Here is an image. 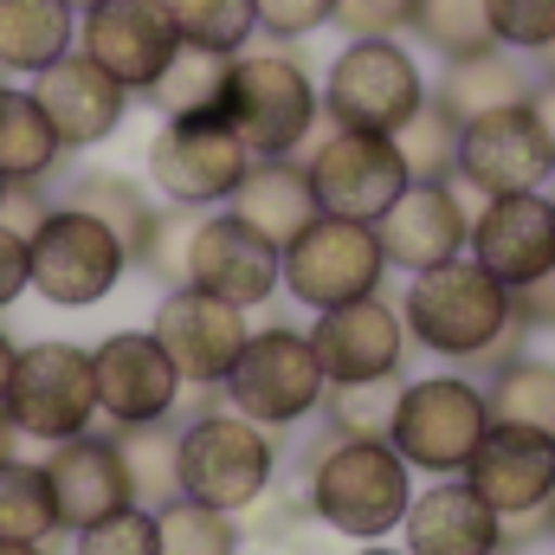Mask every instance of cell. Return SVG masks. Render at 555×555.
<instances>
[{"label": "cell", "mask_w": 555, "mask_h": 555, "mask_svg": "<svg viewBox=\"0 0 555 555\" xmlns=\"http://www.w3.org/2000/svg\"><path fill=\"white\" fill-rule=\"evenodd\" d=\"M0 85H7V72H0Z\"/></svg>", "instance_id": "56"}, {"label": "cell", "mask_w": 555, "mask_h": 555, "mask_svg": "<svg viewBox=\"0 0 555 555\" xmlns=\"http://www.w3.org/2000/svg\"><path fill=\"white\" fill-rule=\"evenodd\" d=\"M330 7L336 0H253V20H259V39L291 46V39H310L317 26H330Z\"/></svg>", "instance_id": "43"}, {"label": "cell", "mask_w": 555, "mask_h": 555, "mask_svg": "<svg viewBox=\"0 0 555 555\" xmlns=\"http://www.w3.org/2000/svg\"><path fill=\"white\" fill-rule=\"evenodd\" d=\"M246 168H253V149L227 130V117H175L149 142V181L175 207L233 201V188L246 181Z\"/></svg>", "instance_id": "11"}, {"label": "cell", "mask_w": 555, "mask_h": 555, "mask_svg": "<svg viewBox=\"0 0 555 555\" xmlns=\"http://www.w3.org/2000/svg\"><path fill=\"white\" fill-rule=\"evenodd\" d=\"M227 72H233V59L201 52V46H181V52L168 59V72H162L142 98L162 111V124H175V117H220Z\"/></svg>", "instance_id": "31"}, {"label": "cell", "mask_w": 555, "mask_h": 555, "mask_svg": "<svg viewBox=\"0 0 555 555\" xmlns=\"http://www.w3.org/2000/svg\"><path fill=\"white\" fill-rule=\"evenodd\" d=\"M91 375H98V414L111 426H149V420H175L181 408V375L168 362V349L149 330H117L91 349Z\"/></svg>", "instance_id": "16"}, {"label": "cell", "mask_w": 555, "mask_h": 555, "mask_svg": "<svg viewBox=\"0 0 555 555\" xmlns=\"http://www.w3.org/2000/svg\"><path fill=\"white\" fill-rule=\"evenodd\" d=\"M317 111H323V98H317L310 72H304L284 46L266 39V46L233 52L220 117H227L233 137L253 149V162H266V155H291L297 142L317 130Z\"/></svg>", "instance_id": "2"}, {"label": "cell", "mask_w": 555, "mask_h": 555, "mask_svg": "<svg viewBox=\"0 0 555 555\" xmlns=\"http://www.w3.org/2000/svg\"><path fill=\"white\" fill-rule=\"evenodd\" d=\"M382 272H388V259H382L375 227L336 220V214H317L278 253V284L310 310H336V304H356V297L382 291Z\"/></svg>", "instance_id": "8"}, {"label": "cell", "mask_w": 555, "mask_h": 555, "mask_svg": "<svg viewBox=\"0 0 555 555\" xmlns=\"http://www.w3.org/2000/svg\"><path fill=\"white\" fill-rule=\"evenodd\" d=\"M78 555H162V537H155V511H142V504H124V511L98 517L91 530H78Z\"/></svg>", "instance_id": "40"}, {"label": "cell", "mask_w": 555, "mask_h": 555, "mask_svg": "<svg viewBox=\"0 0 555 555\" xmlns=\"http://www.w3.org/2000/svg\"><path fill=\"white\" fill-rule=\"evenodd\" d=\"M33 98H39V111L52 117L65 155H72V149L111 142L117 130H124V117H130V91H124L98 59H85L78 46H72L59 65H46V72L33 78Z\"/></svg>", "instance_id": "21"}, {"label": "cell", "mask_w": 555, "mask_h": 555, "mask_svg": "<svg viewBox=\"0 0 555 555\" xmlns=\"http://www.w3.org/2000/svg\"><path fill=\"white\" fill-rule=\"evenodd\" d=\"M310 188H317V207L336 214V220H362L375 227L401 188H408V162L395 137H362V130H336L310 155Z\"/></svg>", "instance_id": "14"}, {"label": "cell", "mask_w": 555, "mask_h": 555, "mask_svg": "<svg viewBox=\"0 0 555 555\" xmlns=\"http://www.w3.org/2000/svg\"><path fill=\"white\" fill-rule=\"evenodd\" d=\"M65 162V142L39 111L33 85H0V181H52Z\"/></svg>", "instance_id": "28"}, {"label": "cell", "mask_w": 555, "mask_h": 555, "mask_svg": "<svg viewBox=\"0 0 555 555\" xmlns=\"http://www.w3.org/2000/svg\"><path fill=\"white\" fill-rule=\"evenodd\" d=\"M227 408L246 420H259V426H291V420L317 414L323 408V362H317V349H310V336L304 330H259V336H246V349H240V362L227 369Z\"/></svg>", "instance_id": "9"}, {"label": "cell", "mask_w": 555, "mask_h": 555, "mask_svg": "<svg viewBox=\"0 0 555 555\" xmlns=\"http://www.w3.org/2000/svg\"><path fill=\"white\" fill-rule=\"evenodd\" d=\"M149 336L168 349V362H175V375H181L188 388H220L253 330H246V310H240V304H227V297H214V291H201V284H175V291L162 297Z\"/></svg>", "instance_id": "12"}, {"label": "cell", "mask_w": 555, "mask_h": 555, "mask_svg": "<svg viewBox=\"0 0 555 555\" xmlns=\"http://www.w3.org/2000/svg\"><path fill=\"white\" fill-rule=\"evenodd\" d=\"M78 46V13L65 0H0V72L39 78Z\"/></svg>", "instance_id": "27"}, {"label": "cell", "mask_w": 555, "mask_h": 555, "mask_svg": "<svg viewBox=\"0 0 555 555\" xmlns=\"http://www.w3.org/2000/svg\"><path fill=\"white\" fill-rule=\"evenodd\" d=\"M401 524H408V555H498L504 550V517L472 485L414 491Z\"/></svg>", "instance_id": "24"}, {"label": "cell", "mask_w": 555, "mask_h": 555, "mask_svg": "<svg viewBox=\"0 0 555 555\" xmlns=\"http://www.w3.org/2000/svg\"><path fill=\"white\" fill-rule=\"evenodd\" d=\"M401 375H375V382H330L323 388V414L336 439H388L395 408H401Z\"/></svg>", "instance_id": "34"}, {"label": "cell", "mask_w": 555, "mask_h": 555, "mask_svg": "<svg viewBox=\"0 0 555 555\" xmlns=\"http://www.w3.org/2000/svg\"><path fill=\"white\" fill-rule=\"evenodd\" d=\"M472 259L498 278L504 291L511 284H530L537 272L555 266V201L543 188L530 194H491L478 214H472Z\"/></svg>", "instance_id": "20"}, {"label": "cell", "mask_w": 555, "mask_h": 555, "mask_svg": "<svg viewBox=\"0 0 555 555\" xmlns=\"http://www.w3.org/2000/svg\"><path fill=\"white\" fill-rule=\"evenodd\" d=\"M59 201H46V181H7V201H0V227H13L20 240H33V227L52 214Z\"/></svg>", "instance_id": "44"}, {"label": "cell", "mask_w": 555, "mask_h": 555, "mask_svg": "<svg viewBox=\"0 0 555 555\" xmlns=\"http://www.w3.org/2000/svg\"><path fill=\"white\" fill-rule=\"evenodd\" d=\"M550 201H555V188H550Z\"/></svg>", "instance_id": "58"}, {"label": "cell", "mask_w": 555, "mask_h": 555, "mask_svg": "<svg viewBox=\"0 0 555 555\" xmlns=\"http://www.w3.org/2000/svg\"><path fill=\"white\" fill-rule=\"evenodd\" d=\"M7 420L20 439H78L98 420V375H91V349L78 343H26L13 362V388H7Z\"/></svg>", "instance_id": "7"}, {"label": "cell", "mask_w": 555, "mask_h": 555, "mask_svg": "<svg viewBox=\"0 0 555 555\" xmlns=\"http://www.w3.org/2000/svg\"><path fill=\"white\" fill-rule=\"evenodd\" d=\"M310 349L323 362V382H375V375H401L408 356V317L388 297H356L336 310H317Z\"/></svg>", "instance_id": "17"}, {"label": "cell", "mask_w": 555, "mask_h": 555, "mask_svg": "<svg viewBox=\"0 0 555 555\" xmlns=\"http://www.w3.org/2000/svg\"><path fill=\"white\" fill-rule=\"evenodd\" d=\"M33 291V272H26V240L13 227H0V310L20 304Z\"/></svg>", "instance_id": "46"}, {"label": "cell", "mask_w": 555, "mask_h": 555, "mask_svg": "<svg viewBox=\"0 0 555 555\" xmlns=\"http://www.w3.org/2000/svg\"><path fill=\"white\" fill-rule=\"evenodd\" d=\"M65 7H72V13H85V7H98V0H65Z\"/></svg>", "instance_id": "53"}, {"label": "cell", "mask_w": 555, "mask_h": 555, "mask_svg": "<svg viewBox=\"0 0 555 555\" xmlns=\"http://www.w3.org/2000/svg\"><path fill=\"white\" fill-rule=\"evenodd\" d=\"M375 240H382V259L401 266V272H433L446 259L465 253L472 240V207L452 181H408L401 201L375 220Z\"/></svg>", "instance_id": "19"}, {"label": "cell", "mask_w": 555, "mask_h": 555, "mask_svg": "<svg viewBox=\"0 0 555 555\" xmlns=\"http://www.w3.org/2000/svg\"><path fill=\"white\" fill-rule=\"evenodd\" d=\"M491 33L511 52H543L555 39V0H491Z\"/></svg>", "instance_id": "41"}, {"label": "cell", "mask_w": 555, "mask_h": 555, "mask_svg": "<svg viewBox=\"0 0 555 555\" xmlns=\"http://www.w3.org/2000/svg\"><path fill=\"white\" fill-rule=\"evenodd\" d=\"M555 175V149L543 137V124L530 117V104L472 117L459 130V181L491 201V194H530Z\"/></svg>", "instance_id": "15"}, {"label": "cell", "mask_w": 555, "mask_h": 555, "mask_svg": "<svg viewBox=\"0 0 555 555\" xmlns=\"http://www.w3.org/2000/svg\"><path fill=\"white\" fill-rule=\"evenodd\" d=\"M465 485H472L498 517L543 511V504H550V491H555V433L491 420V426H485V439H478V446H472V459H465Z\"/></svg>", "instance_id": "18"}, {"label": "cell", "mask_w": 555, "mask_h": 555, "mask_svg": "<svg viewBox=\"0 0 555 555\" xmlns=\"http://www.w3.org/2000/svg\"><path fill=\"white\" fill-rule=\"evenodd\" d=\"M0 537L7 543H46L59 537V504H52V485H46V465H26V459H7L0 465Z\"/></svg>", "instance_id": "32"}, {"label": "cell", "mask_w": 555, "mask_h": 555, "mask_svg": "<svg viewBox=\"0 0 555 555\" xmlns=\"http://www.w3.org/2000/svg\"><path fill=\"white\" fill-rule=\"evenodd\" d=\"M356 555H401V550H356Z\"/></svg>", "instance_id": "54"}, {"label": "cell", "mask_w": 555, "mask_h": 555, "mask_svg": "<svg viewBox=\"0 0 555 555\" xmlns=\"http://www.w3.org/2000/svg\"><path fill=\"white\" fill-rule=\"evenodd\" d=\"M395 149L408 162V181H452L459 175V124L433 104V91H426V104L414 117L395 130Z\"/></svg>", "instance_id": "38"}, {"label": "cell", "mask_w": 555, "mask_h": 555, "mask_svg": "<svg viewBox=\"0 0 555 555\" xmlns=\"http://www.w3.org/2000/svg\"><path fill=\"white\" fill-rule=\"evenodd\" d=\"M485 408H491V420H511V426H537V433H555V362L511 356L504 369H491Z\"/></svg>", "instance_id": "33"}, {"label": "cell", "mask_w": 555, "mask_h": 555, "mask_svg": "<svg viewBox=\"0 0 555 555\" xmlns=\"http://www.w3.org/2000/svg\"><path fill=\"white\" fill-rule=\"evenodd\" d=\"M13 446H20V433H13V420H7V408H0V465H7V459H20Z\"/></svg>", "instance_id": "49"}, {"label": "cell", "mask_w": 555, "mask_h": 555, "mask_svg": "<svg viewBox=\"0 0 555 555\" xmlns=\"http://www.w3.org/2000/svg\"><path fill=\"white\" fill-rule=\"evenodd\" d=\"M46 485H52V504H59V530H72V537L130 504V478H124L117 439H104V433L59 439L52 459H46Z\"/></svg>", "instance_id": "23"}, {"label": "cell", "mask_w": 555, "mask_h": 555, "mask_svg": "<svg viewBox=\"0 0 555 555\" xmlns=\"http://www.w3.org/2000/svg\"><path fill=\"white\" fill-rule=\"evenodd\" d=\"M26 272H33V291L59 310H91L117 291V278L130 272V253L117 246V233L78 207H52L33 240H26Z\"/></svg>", "instance_id": "6"}, {"label": "cell", "mask_w": 555, "mask_h": 555, "mask_svg": "<svg viewBox=\"0 0 555 555\" xmlns=\"http://www.w3.org/2000/svg\"><path fill=\"white\" fill-rule=\"evenodd\" d=\"M543 530H550V543H555V491H550V504H543Z\"/></svg>", "instance_id": "51"}, {"label": "cell", "mask_w": 555, "mask_h": 555, "mask_svg": "<svg viewBox=\"0 0 555 555\" xmlns=\"http://www.w3.org/2000/svg\"><path fill=\"white\" fill-rule=\"evenodd\" d=\"M0 201H7V181H0Z\"/></svg>", "instance_id": "55"}, {"label": "cell", "mask_w": 555, "mask_h": 555, "mask_svg": "<svg viewBox=\"0 0 555 555\" xmlns=\"http://www.w3.org/2000/svg\"><path fill=\"white\" fill-rule=\"evenodd\" d=\"M175 13V33L181 46H201V52H246L259 39V20H253V0H168Z\"/></svg>", "instance_id": "36"}, {"label": "cell", "mask_w": 555, "mask_h": 555, "mask_svg": "<svg viewBox=\"0 0 555 555\" xmlns=\"http://www.w3.org/2000/svg\"><path fill=\"white\" fill-rule=\"evenodd\" d=\"M65 207L104 220V227L117 233V246L130 253V266H142V253H149V227H155V207H149V194H142L130 175H117V168H85V175H72Z\"/></svg>", "instance_id": "29"}, {"label": "cell", "mask_w": 555, "mask_h": 555, "mask_svg": "<svg viewBox=\"0 0 555 555\" xmlns=\"http://www.w3.org/2000/svg\"><path fill=\"white\" fill-rule=\"evenodd\" d=\"M408 33H414L420 46H433L439 59H465V52L498 46L491 0H414V26Z\"/></svg>", "instance_id": "35"}, {"label": "cell", "mask_w": 555, "mask_h": 555, "mask_svg": "<svg viewBox=\"0 0 555 555\" xmlns=\"http://www.w3.org/2000/svg\"><path fill=\"white\" fill-rule=\"evenodd\" d=\"M511 291L485 272L478 259H446L433 272H414L408 291V330L420 349L452 356V362H478L504 330H511Z\"/></svg>", "instance_id": "3"}, {"label": "cell", "mask_w": 555, "mask_h": 555, "mask_svg": "<svg viewBox=\"0 0 555 555\" xmlns=\"http://www.w3.org/2000/svg\"><path fill=\"white\" fill-rule=\"evenodd\" d=\"M227 214H240L266 246L284 253V246L323 214V207H317V188H310V168H304V162H291V155H266V162L246 168V181L233 188Z\"/></svg>", "instance_id": "25"}, {"label": "cell", "mask_w": 555, "mask_h": 555, "mask_svg": "<svg viewBox=\"0 0 555 555\" xmlns=\"http://www.w3.org/2000/svg\"><path fill=\"white\" fill-rule=\"evenodd\" d=\"M511 317L524 330H555V266L537 272L530 284H511Z\"/></svg>", "instance_id": "45"}, {"label": "cell", "mask_w": 555, "mask_h": 555, "mask_svg": "<svg viewBox=\"0 0 555 555\" xmlns=\"http://www.w3.org/2000/svg\"><path fill=\"white\" fill-rule=\"evenodd\" d=\"M420 104H426V78L401 39H349L323 78V111L336 130L395 137Z\"/></svg>", "instance_id": "5"}, {"label": "cell", "mask_w": 555, "mask_h": 555, "mask_svg": "<svg viewBox=\"0 0 555 555\" xmlns=\"http://www.w3.org/2000/svg\"><path fill=\"white\" fill-rule=\"evenodd\" d=\"M272 433L246 414H201L181 426V498L214 504V511H253L272 485Z\"/></svg>", "instance_id": "4"}, {"label": "cell", "mask_w": 555, "mask_h": 555, "mask_svg": "<svg viewBox=\"0 0 555 555\" xmlns=\"http://www.w3.org/2000/svg\"><path fill=\"white\" fill-rule=\"evenodd\" d=\"M78 52L98 59L137 98L168 72V59L181 52V33H175L168 0H98L78 13Z\"/></svg>", "instance_id": "13"}, {"label": "cell", "mask_w": 555, "mask_h": 555, "mask_svg": "<svg viewBox=\"0 0 555 555\" xmlns=\"http://www.w3.org/2000/svg\"><path fill=\"white\" fill-rule=\"evenodd\" d=\"M408 459L388 439H336L310 459V511L336 530V537H388L401 530L414 485H408Z\"/></svg>", "instance_id": "1"}, {"label": "cell", "mask_w": 555, "mask_h": 555, "mask_svg": "<svg viewBox=\"0 0 555 555\" xmlns=\"http://www.w3.org/2000/svg\"><path fill=\"white\" fill-rule=\"evenodd\" d=\"M537 59H543V72H550V78H555V39H550V46H543V52H537Z\"/></svg>", "instance_id": "52"}, {"label": "cell", "mask_w": 555, "mask_h": 555, "mask_svg": "<svg viewBox=\"0 0 555 555\" xmlns=\"http://www.w3.org/2000/svg\"><path fill=\"white\" fill-rule=\"evenodd\" d=\"M111 439H117V459L130 478V504L162 511L181 498V426L149 420V426H117Z\"/></svg>", "instance_id": "30"}, {"label": "cell", "mask_w": 555, "mask_h": 555, "mask_svg": "<svg viewBox=\"0 0 555 555\" xmlns=\"http://www.w3.org/2000/svg\"><path fill=\"white\" fill-rule=\"evenodd\" d=\"M13 362H20V343L0 330V401H7V388H13Z\"/></svg>", "instance_id": "48"}, {"label": "cell", "mask_w": 555, "mask_h": 555, "mask_svg": "<svg viewBox=\"0 0 555 555\" xmlns=\"http://www.w3.org/2000/svg\"><path fill=\"white\" fill-rule=\"evenodd\" d=\"M188 284L253 310L278 291V246H266L240 214H214L194 227V246H188Z\"/></svg>", "instance_id": "22"}, {"label": "cell", "mask_w": 555, "mask_h": 555, "mask_svg": "<svg viewBox=\"0 0 555 555\" xmlns=\"http://www.w3.org/2000/svg\"><path fill=\"white\" fill-rule=\"evenodd\" d=\"M0 555H52V550H46V543H7V537H0Z\"/></svg>", "instance_id": "50"}, {"label": "cell", "mask_w": 555, "mask_h": 555, "mask_svg": "<svg viewBox=\"0 0 555 555\" xmlns=\"http://www.w3.org/2000/svg\"><path fill=\"white\" fill-rule=\"evenodd\" d=\"M530 117L543 124V137H550V149H555V78H543V85L530 91Z\"/></svg>", "instance_id": "47"}, {"label": "cell", "mask_w": 555, "mask_h": 555, "mask_svg": "<svg viewBox=\"0 0 555 555\" xmlns=\"http://www.w3.org/2000/svg\"><path fill=\"white\" fill-rule=\"evenodd\" d=\"M537 78L517 65L511 46H485V52H465V59H446L439 85H433V104L465 130L472 117H491V111H511V104H530Z\"/></svg>", "instance_id": "26"}, {"label": "cell", "mask_w": 555, "mask_h": 555, "mask_svg": "<svg viewBox=\"0 0 555 555\" xmlns=\"http://www.w3.org/2000/svg\"><path fill=\"white\" fill-rule=\"evenodd\" d=\"M330 26L349 39H395L414 26V0H336Z\"/></svg>", "instance_id": "42"}, {"label": "cell", "mask_w": 555, "mask_h": 555, "mask_svg": "<svg viewBox=\"0 0 555 555\" xmlns=\"http://www.w3.org/2000/svg\"><path fill=\"white\" fill-rule=\"evenodd\" d=\"M498 555H511V550H498Z\"/></svg>", "instance_id": "57"}, {"label": "cell", "mask_w": 555, "mask_h": 555, "mask_svg": "<svg viewBox=\"0 0 555 555\" xmlns=\"http://www.w3.org/2000/svg\"><path fill=\"white\" fill-rule=\"evenodd\" d=\"M491 426V408H485V388H472L465 375H426V382H408L401 388V408H395V426H388V446L414 465V472H465L472 446L485 439Z\"/></svg>", "instance_id": "10"}, {"label": "cell", "mask_w": 555, "mask_h": 555, "mask_svg": "<svg viewBox=\"0 0 555 555\" xmlns=\"http://www.w3.org/2000/svg\"><path fill=\"white\" fill-rule=\"evenodd\" d=\"M194 227H201V207H155V227H149V253H142V272H155L168 291L188 284V246H194Z\"/></svg>", "instance_id": "39"}, {"label": "cell", "mask_w": 555, "mask_h": 555, "mask_svg": "<svg viewBox=\"0 0 555 555\" xmlns=\"http://www.w3.org/2000/svg\"><path fill=\"white\" fill-rule=\"evenodd\" d=\"M155 537H162V555H240V524L214 504H194V498L162 504Z\"/></svg>", "instance_id": "37"}]
</instances>
